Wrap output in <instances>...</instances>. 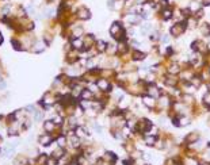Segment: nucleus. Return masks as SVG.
Here are the masks:
<instances>
[{"label":"nucleus","mask_w":210,"mask_h":165,"mask_svg":"<svg viewBox=\"0 0 210 165\" xmlns=\"http://www.w3.org/2000/svg\"><path fill=\"white\" fill-rule=\"evenodd\" d=\"M110 34L115 39H118V41H122L125 38V28L119 22H114L113 26L110 27Z\"/></svg>","instance_id":"obj_1"},{"label":"nucleus","mask_w":210,"mask_h":165,"mask_svg":"<svg viewBox=\"0 0 210 165\" xmlns=\"http://www.w3.org/2000/svg\"><path fill=\"white\" fill-rule=\"evenodd\" d=\"M186 27H187V23L186 20H183V22H179L176 24H174L172 27H171L169 33L172 37H179V35H182L184 31H186Z\"/></svg>","instance_id":"obj_2"},{"label":"nucleus","mask_w":210,"mask_h":165,"mask_svg":"<svg viewBox=\"0 0 210 165\" xmlns=\"http://www.w3.org/2000/svg\"><path fill=\"white\" fill-rule=\"evenodd\" d=\"M76 15L79 19L81 20H88L91 18V12L88 8H85V7H81V8H79V11L76 12Z\"/></svg>","instance_id":"obj_3"},{"label":"nucleus","mask_w":210,"mask_h":165,"mask_svg":"<svg viewBox=\"0 0 210 165\" xmlns=\"http://www.w3.org/2000/svg\"><path fill=\"white\" fill-rule=\"evenodd\" d=\"M160 16H161L163 20H169L171 18L174 16V11L171 7H165V8H163L161 11H160Z\"/></svg>","instance_id":"obj_4"},{"label":"nucleus","mask_w":210,"mask_h":165,"mask_svg":"<svg viewBox=\"0 0 210 165\" xmlns=\"http://www.w3.org/2000/svg\"><path fill=\"white\" fill-rule=\"evenodd\" d=\"M96 87L101 89V91H110V82L106 80V78H99V80L96 81Z\"/></svg>","instance_id":"obj_5"},{"label":"nucleus","mask_w":210,"mask_h":165,"mask_svg":"<svg viewBox=\"0 0 210 165\" xmlns=\"http://www.w3.org/2000/svg\"><path fill=\"white\" fill-rule=\"evenodd\" d=\"M142 103H144L145 106L148 107V108H153V107L156 106V100H155V98H152V96H144L142 98Z\"/></svg>","instance_id":"obj_6"},{"label":"nucleus","mask_w":210,"mask_h":165,"mask_svg":"<svg viewBox=\"0 0 210 165\" xmlns=\"http://www.w3.org/2000/svg\"><path fill=\"white\" fill-rule=\"evenodd\" d=\"M147 91H148V95L152 96V98H157L160 95V89L157 87H155V85H149Z\"/></svg>","instance_id":"obj_7"},{"label":"nucleus","mask_w":210,"mask_h":165,"mask_svg":"<svg viewBox=\"0 0 210 165\" xmlns=\"http://www.w3.org/2000/svg\"><path fill=\"white\" fill-rule=\"evenodd\" d=\"M95 48H96V50H98L99 53H103V52H105V50H107L109 45L106 44L105 41H102V39H101V41H98L96 44H95Z\"/></svg>","instance_id":"obj_8"},{"label":"nucleus","mask_w":210,"mask_h":165,"mask_svg":"<svg viewBox=\"0 0 210 165\" xmlns=\"http://www.w3.org/2000/svg\"><path fill=\"white\" fill-rule=\"evenodd\" d=\"M50 142H52V135L50 134H44V135H41L40 137V143L41 145L46 146V145H49Z\"/></svg>","instance_id":"obj_9"},{"label":"nucleus","mask_w":210,"mask_h":165,"mask_svg":"<svg viewBox=\"0 0 210 165\" xmlns=\"http://www.w3.org/2000/svg\"><path fill=\"white\" fill-rule=\"evenodd\" d=\"M92 96L94 95H92V91H90V89H83L81 94H80V98L83 100H91Z\"/></svg>","instance_id":"obj_10"},{"label":"nucleus","mask_w":210,"mask_h":165,"mask_svg":"<svg viewBox=\"0 0 210 165\" xmlns=\"http://www.w3.org/2000/svg\"><path fill=\"white\" fill-rule=\"evenodd\" d=\"M54 127H56V123L53 121H45L44 129H45L46 131H53V130H54Z\"/></svg>","instance_id":"obj_11"},{"label":"nucleus","mask_w":210,"mask_h":165,"mask_svg":"<svg viewBox=\"0 0 210 165\" xmlns=\"http://www.w3.org/2000/svg\"><path fill=\"white\" fill-rule=\"evenodd\" d=\"M83 41H81L80 38H75L73 41H72V48L73 49H77V50H80V49H83Z\"/></svg>","instance_id":"obj_12"},{"label":"nucleus","mask_w":210,"mask_h":165,"mask_svg":"<svg viewBox=\"0 0 210 165\" xmlns=\"http://www.w3.org/2000/svg\"><path fill=\"white\" fill-rule=\"evenodd\" d=\"M94 41H95L94 35H87V37H85V41L83 42V44L85 45L84 48H85V49H90V48H91V45H94V44H91V42H94Z\"/></svg>","instance_id":"obj_13"},{"label":"nucleus","mask_w":210,"mask_h":165,"mask_svg":"<svg viewBox=\"0 0 210 165\" xmlns=\"http://www.w3.org/2000/svg\"><path fill=\"white\" fill-rule=\"evenodd\" d=\"M145 143H147L148 146H153L156 143V137L155 135H147V137H145Z\"/></svg>","instance_id":"obj_14"},{"label":"nucleus","mask_w":210,"mask_h":165,"mask_svg":"<svg viewBox=\"0 0 210 165\" xmlns=\"http://www.w3.org/2000/svg\"><path fill=\"white\" fill-rule=\"evenodd\" d=\"M127 50V45L125 44V42H119V45L117 46V52L121 53V54H123V53H126Z\"/></svg>","instance_id":"obj_15"},{"label":"nucleus","mask_w":210,"mask_h":165,"mask_svg":"<svg viewBox=\"0 0 210 165\" xmlns=\"http://www.w3.org/2000/svg\"><path fill=\"white\" fill-rule=\"evenodd\" d=\"M168 72L171 74H178V73H180V66L178 64H174L171 68H168Z\"/></svg>","instance_id":"obj_16"},{"label":"nucleus","mask_w":210,"mask_h":165,"mask_svg":"<svg viewBox=\"0 0 210 165\" xmlns=\"http://www.w3.org/2000/svg\"><path fill=\"white\" fill-rule=\"evenodd\" d=\"M133 58H134V60H138V61L144 60V58H145V53L140 52V50H136V52L133 53Z\"/></svg>","instance_id":"obj_17"},{"label":"nucleus","mask_w":210,"mask_h":165,"mask_svg":"<svg viewBox=\"0 0 210 165\" xmlns=\"http://www.w3.org/2000/svg\"><path fill=\"white\" fill-rule=\"evenodd\" d=\"M178 121H179V126H187V125L190 123V119L186 116H180Z\"/></svg>","instance_id":"obj_18"},{"label":"nucleus","mask_w":210,"mask_h":165,"mask_svg":"<svg viewBox=\"0 0 210 165\" xmlns=\"http://www.w3.org/2000/svg\"><path fill=\"white\" fill-rule=\"evenodd\" d=\"M165 84L171 85V87H175V85H176V80H175V78H172V77H169V78H167V80H165Z\"/></svg>","instance_id":"obj_19"},{"label":"nucleus","mask_w":210,"mask_h":165,"mask_svg":"<svg viewBox=\"0 0 210 165\" xmlns=\"http://www.w3.org/2000/svg\"><path fill=\"white\" fill-rule=\"evenodd\" d=\"M204 103L208 107H210V92H208L205 96H204Z\"/></svg>","instance_id":"obj_20"},{"label":"nucleus","mask_w":210,"mask_h":165,"mask_svg":"<svg viewBox=\"0 0 210 165\" xmlns=\"http://www.w3.org/2000/svg\"><path fill=\"white\" fill-rule=\"evenodd\" d=\"M53 122H54V123L56 125H61L62 123V118L61 116H60V115H56L54 118H53V119H52Z\"/></svg>","instance_id":"obj_21"},{"label":"nucleus","mask_w":210,"mask_h":165,"mask_svg":"<svg viewBox=\"0 0 210 165\" xmlns=\"http://www.w3.org/2000/svg\"><path fill=\"white\" fill-rule=\"evenodd\" d=\"M57 143H58L60 148H62V146H65V137H60L57 139Z\"/></svg>","instance_id":"obj_22"},{"label":"nucleus","mask_w":210,"mask_h":165,"mask_svg":"<svg viewBox=\"0 0 210 165\" xmlns=\"http://www.w3.org/2000/svg\"><path fill=\"white\" fill-rule=\"evenodd\" d=\"M81 33H83V28H77V30L73 31V37L75 38H79L80 35H81Z\"/></svg>","instance_id":"obj_23"},{"label":"nucleus","mask_w":210,"mask_h":165,"mask_svg":"<svg viewBox=\"0 0 210 165\" xmlns=\"http://www.w3.org/2000/svg\"><path fill=\"white\" fill-rule=\"evenodd\" d=\"M26 110L28 111V112H35V110H34V107H33V106H27V107H26Z\"/></svg>","instance_id":"obj_24"},{"label":"nucleus","mask_w":210,"mask_h":165,"mask_svg":"<svg viewBox=\"0 0 210 165\" xmlns=\"http://www.w3.org/2000/svg\"><path fill=\"white\" fill-rule=\"evenodd\" d=\"M2 42H3V37H2V35H0V44H2Z\"/></svg>","instance_id":"obj_25"},{"label":"nucleus","mask_w":210,"mask_h":165,"mask_svg":"<svg viewBox=\"0 0 210 165\" xmlns=\"http://www.w3.org/2000/svg\"><path fill=\"white\" fill-rule=\"evenodd\" d=\"M199 165H209L208 163H202V164H199Z\"/></svg>","instance_id":"obj_26"}]
</instances>
